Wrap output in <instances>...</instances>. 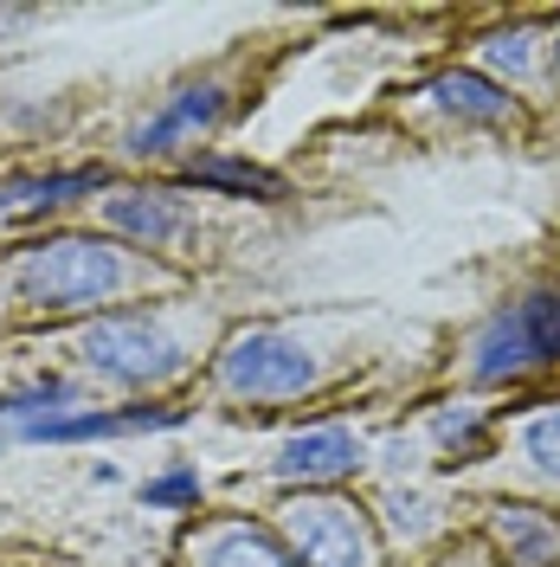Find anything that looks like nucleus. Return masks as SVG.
Returning <instances> with one entry per match:
<instances>
[{
    "mask_svg": "<svg viewBox=\"0 0 560 567\" xmlns=\"http://www.w3.org/2000/svg\"><path fill=\"white\" fill-rule=\"evenodd\" d=\"M187 181H200V187H232V194H265V200H278L283 181L271 175V168H251V162H219V155H194L187 168H180Z\"/></svg>",
    "mask_w": 560,
    "mask_h": 567,
    "instance_id": "14",
    "label": "nucleus"
},
{
    "mask_svg": "<svg viewBox=\"0 0 560 567\" xmlns=\"http://www.w3.org/2000/svg\"><path fill=\"white\" fill-rule=\"evenodd\" d=\"M432 97L445 110H457V116H477V123H509V116H516L509 91L490 84L484 71H445V78L432 84Z\"/></svg>",
    "mask_w": 560,
    "mask_h": 567,
    "instance_id": "11",
    "label": "nucleus"
},
{
    "mask_svg": "<svg viewBox=\"0 0 560 567\" xmlns=\"http://www.w3.org/2000/svg\"><path fill=\"white\" fill-rule=\"evenodd\" d=\"M20 297L39 310H84L123 284V258L97 239H45L20 258Z\"/></svg>",
    "mask_w": 560,
    "mask_h": 567,
    "instance_id": "2",
    "label": "nucleus"
},
{
    "mask_svg": "<svg viewBox=\"0 0 560 567\" xmlns=\"http://www.w3.org/2000/svg\"><path fill=\"white\" fill-rule=\"evenodd\" d=\"M496 535H502L509 561H522V567H548L560 555V523H548L528 503H496Z\"/></svg>",
    "mask_w": 560,
    "mask_h": 567,
    "instance_id": "9",
    "label": "nucleus"
},
{
    "mask_svg": "<svg viewBox=\"0 0 560 567\" xmlns=\"http://www.w3.org/2000/svg\"><path fill=\"white\" fill-rule=\"evenodd\" d=\"M104 219L116 226V233H129L136 246H148V251H162L180 233V207L168 200V194H123V200L104 207Z\"/></svg>",
    "mask_w": 560,
    "mask_h": 567,
    "instance_id": "10",
    "label": "nucleus"
},
{
    "mask_svg": "<svg viewBox=\"0 0 560 567\" xmlns=\"http://www.w3.org/2000/svg\"><path fill=\"white\" fill-rule=\"evenodd\" d=\"M194 496H200V477L194 471H175V477L148 484V503H194Z\"/></svg>",
    "mask_w": 560,
    "mask_h": 567,
    "instance_id": "17",
    "label": "nucleus"
},
{
    "mask_svg": "<svg viewBox=\"0 0 560 567\" xmlns=\"http://www.w3.org/2000/svg\"><path fill=\"white\" fill-rule=\"evenodd\" d=\"M432 432H438V445H452L457 458H477V452H484V420H477L470 406L438 413V420H432Z\"/></svg>",
    "mask_w": 560,
    "mask_h": 567,
    "instance_id": "15",
    "label": "nucleus"
},
{
    "mask_svg": "<svg viewBox=\"0 0 560 567\" xmlns=\"http://www.w3.org/2000/svg\"><path fill=\"white\" fill-rule=\"evenodd\" d=\"M522 445H528V458L541 464L548 477H560V413H548V420H535L522 432Z\"/></svg>",
    "mask_w": 560,
    "mask_h": 567,
    "instance_id": "16",
    "label": "nucleus"
},
{
    "mask_svg": "<svg viewBox=\"0 0 560 567\" xmlns=\"http://www.w3.org/2000/svg\"><path fill=\"white\" fill-rule=\"evenodd\" d=\"M354 464H361V439L349 425H315V432H297L283 445L278 477H290V484H335V477H349Z\"/></svg>",
    "mask_w": 560,
    "mask_h": 567,
    "instance_id": "7",
    "label": "nucleus"
},
{
    "mask_svg": "<svg viewBox=\"0 0 560 567\" xmlns=\"http://www.w3.org/2000/svg\"><path fill=\"white\" fill-rule=\"evenodd\" d=\"M84 361L110 381H123V388H155V381L180 374V349L136 310H110V317L91 322L84 329Z\"/></svg>",
    "mask_w": 560,
    "mask_h": 567,
    "instance_id": "4",
    "label": "nucleus"
},
{
    "mask_svg": "<svg viewBox=\"0 0 560 567\" xmlns=\"http://www.w3.org/2000/svg\"><path fill=\"white\" fill-rule=\"evenodd\" d=\"M207 567H303V561L265 529H226L207 548Z\"/></svg>",
    "mask_w": 560,
    "mask_h": 567,
    "instance_id": "12",
    "label": "nucleus"
},
{
    "mask_svg": "<svg viewBox=\"0 0 560 567\" xmlns=\"http://www.w3.org/2000/svg\"><path fill=\"white\" fill-rule=\"evenodd\" d=\"M470 354H477L470 361L477 381H522L535 368H554L560 361V284H535L509 310H496L477 329Z\"/></svg>",
    "mask_w": 560,
    "mask_h": 567,
    "instance_id": "1",
    "label": "nucleus"
},
{
    "mask_svg": "<svg viewBox=\"0 0 560 567\" xmlns=\"http://www.w3.org/2000/svg\"><path fill=\"white\" fill-rule=\"evenodd\" d=\"M219 116H226V84H194V91H180V97H168V104L155 110L136 136H129V148L136 155H162V148L194 142L200 130H212Z\"/></svg>",
    "mask_w": 560,
    "mask_h": 567,
    "instance_id": "6",
    "label": "nucleus"
},
{
    "mask_svg": "<svg viewBox=\"0 0 560 567\" xmlns=\"http://www.w3.org/2000/svg\"><path fill=\"white\" fill-rule=\"evenodd\" d=\"M554 71H560V45H554Z\"/></svg>",
    "mask_w": 560,
    "mask_h": 567,
    "instance_id": "19",
    "label": "nucleus"
},
{
    "mask_svg": "<svg viewBox=\"0 0 560 567\" xmlns=\"http://www.w3.org/2000/svg\"><path fill=\"white\" fill-rule=\"evenodd\" d=\"M290 555L303 567H374V523L367 509H354L349 496H297L283 509Z\"/></svg>",
    "mask_w": 560,
    "mask_h": 567,
    "instance_id": "3",
    "label": "nucleus"
},
{
    "mask_svg": "<svg viewBox=\"0 0 560 567\" xmlns=\"http://www.w3.org/2000/svg\"><path fill=\"white\" fill-rule=\"evenodd\" d=\"M219 381L239 400H290L315 381V361L303 342H290L278 329H251L219 354Z\"/></svg>",
    "mask_w": 560,
    "mask_h": 567,
    "instance_id": "5",
    "label": "nucleus"
},
{
    "mask_svg": "<svg viewBox=\"0 0 560 567\" xmlns=\"http://www.w3.org/2000/svg\"><path fill=\"white\" fill-rule=\"evenodd\" d=\"M490 59H496V65H509V71H522V65H528V33L490 39Z\"/></svg>",
    "mask_w": 560,
    "mask_h": 567,
    "instance_id": "18",
    "label": "nucleus"
},
{
    "mask_svg": "<svg viewBox=\"0 0 560 567\" xmlns=\"http://www.w3.org/2000/svg\"><path fill=\"white\" fill-rule=\"evenodd\" d=\"M180 406H136V413H71V420H27V439H116V432H148V425H180Z\"/></svg>",
    "mask_w": 560,
    "mask_h": 567,
    "instance_id": "8",
    "label": "nucleus"
},
{
    "mask_svg": "<svg viewBox=\"0 0 560 567\" xmlns=\"http://www.w3.org/2000/svg\"><path fill=\"white\" fill-rule=\"evenodd\" d=\"M104 168H71V175H33V181H7V207H59L71 194H97Z\"/></svg>",
    "mask_w": 560,
    "mask_h": 567,
    "instance_id": "13",
    "label": "nucleus"
}]
</instances>
